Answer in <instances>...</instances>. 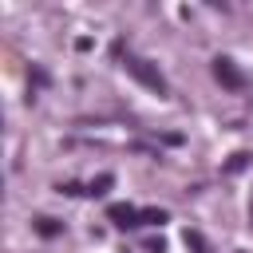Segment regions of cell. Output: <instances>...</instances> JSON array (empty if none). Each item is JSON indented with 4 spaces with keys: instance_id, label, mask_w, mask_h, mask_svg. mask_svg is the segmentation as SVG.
<instances>
[{
    "instance_id": "6da1fadb",
    "label": "cell",
    "mask_w": 253,
    "mask_h": 253,
    "mask_svg": "<svg viewBox=\"0 0 253 253\" xmlns=\"http://www.w3.org/2000/svg\"><path fill=\"white\" fill-rule=\"evenodd\" d=\"M115 51H119V59H123V67L138 79V83H146L150 91H158V95H170V83H166V75L150 63V59H142V55H134V51H123V43H115Z\"/></svg>"
},
{
    "instance_id": "7a4b0ae2",
    "label": "cell",
    "mask_w": 253,
    "mask_h": 253,
    "mask_svg": "<svg viewBox=\"0 0 253 253\" xmlns=\"http://www.w3.org/2000/svg\"><path fill=\"white\" fill-rule=\"evenodd\" d=\"M213 75H217V83H221V87H229V91H245V75L233 67V59L217 55V59H213Z\"/></svg>"
},
{
    "instance_id": "3957f363",
    "label": "cell",
    "mask_w": 253,
    "mask_h": 253,
    "mask_svg": "<svg viewBox=\"0 0 253 253\" xmlns=\"http://www.w3.org/2000/svg\"><path fill=\"white\" fill-rule=\"evenodd\" d=\"M107 217H111L119 229H134V225H142V210H134V206H126V202L111 206V210H107Z\"/></svg>"
},
{
    "instance_id": "277c9868",
    "label": "cell",
    "mask_w": 253,
    "mask_h": 253,
    "mask_svg": "<svg viewBox=\"0 0 253 253\" xmlns=\"http://www.w3.org/2000/svg\"><path fill=\"white\" fill-rule=\"evenodd\" d=\"M111 182H115L111 174H99L95 182H87V190H83V194H91V198H99V194H107V186H111Z\"/></svg>"
},
{
    "instance_id": "5b68a950",
    "label": "cell",
    "mask_w": 253,
    "mask_h": 253,
    "mask_svg": "<svg viewBox=\"0 0 253 253\" xmlns=\"http://www.w3.org/2000/svg\"><path fill=\"white\" fill-rule=\"evenodd\" d=\"M186 245H190L194 253H210V245H206V237H202L198 229H186Z\"/></svg>"
},
{
    "instance_id": "8992f818",
    "label": "cell",
    "mask_w": 253,
    "mask_h": 253,
    "mask_svg": "<svg viewBox=\"0 0 253 253\" xmlns=\"http://www.w3.org/2000/svg\"><path fill=\"white\" fill-rule=\"evenodd\" d=\"M166 221V210H142V225H162Z\"/></svg>"
},
{
    "instance_id": "52a82bcc",
    "label": "cell",
    "mask_w": 253,
    "mask_h": 253,
    "mask_svg": "<svg viewBox=\"0 0 253 253\" xmlns=\"http://www.w3.org/2000/svg\"><path fill=\"white\" fill-rule=\"evenodd\" d=\"M36 229H40L43 237H55V233H59V225H55L51 217H40V221H36Z\"/></svg>"
}]
</instances>
